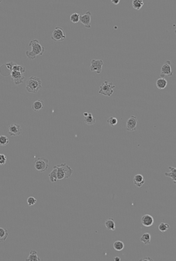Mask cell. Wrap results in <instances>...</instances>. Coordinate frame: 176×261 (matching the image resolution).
<instances>
[{
  "instance_id": "obj_9",
  "label": "cell",
  "mask_w": 176,
  "mask_h": 261,
  "mask_svg": "<svg viewBox=\"0 0 176 261\" xmlns=\"http://www.w3.org/2000/svg\"><path fill=\"white\" fill-rule=\"evenodd\" d=\"M10 77L13 80L14 84L17 85L22 84L24 80V75H23V73H21V72L11 70L10 71Z\"/></svg>"
},
{
  "instance_id": "obj_37",
  "label": "cell",
  "mask_w": 176,
  "mask_h": 261,
  "mask_svg": "<svg viewBox=\"0 0 176 261\" xmlns=\"http://www.w3.org/2000/svg\"><path fill=\"white\" fill-rule=\"evenodd\" d=\"M88 114V112H85V113H84V116H86Z\"/></svg>"
},
{
  "instance_id": "obj_28",
  "label": "cell",
  "mask_w": 176,
  "mask_h": 261,
  "mask_svg": "<svg viewBox=\"0 0 176 261\" xmlns=\"http://www.w3.org/2000/svg\"><path fill=\"white\" fill-rule=\"evenodd\" d=\"M170 224H168V223H161L160 225H159V230H160V232H162V233H164V232H166L167 230H169L170 229Z\"/></svg>"
},
{
  "instance_id": "obj_19",
  "label": "cell",
  "mask_w": 176,
  "mask_h": 261,
  "mask_svg": "<svg viewBox=\"0 0 176 261\" xmlns=\"http://www.w3.org/2000/svg\"><path fill=\"white\" fill-rule=\"evenodd\" d=\"M140 241L143 245H150L151 241V235L150 233H144L140 238Z\"/></svg>"
},
{
  "instance_id": "obj_25",
  "label": "cell",
  "mask_w": 176,
  "mask_h": 261,
  "mask_svg": "<svg viewBox=\"0 0 176 261\" xmlns=\"http://www.w3.org/2000/svg\"><path fill=\"white\" fill-rule=\"evenodd\" d=\"M143 0H134L132 2V6L134 8L135 10H139L141 8L143 7Z\"/></svg>"
},
{
  "instance_id": "obj_24",
  "label": "cell",
  "mask_w": 176,
  "mask_h": 261,
  "mask_svg": "<svg viewBox=\"0 0 176 261\" xmlns=\"http://www.w3.org/2000/svg\"><path fill=\"white\" fill-rule=\"evenodd\" d=\"M114 248L118 252L122 251L124 248V244L120 240H117L114 243Z\"/></svg>"
},
{
  "instance_id": "obj_8",
  "label": "cell",
  "mask_w": 176,
  "mask_h": 261,
  "mask_svg": "<svg viewBox=\"0 0 176 261\" xmlns=\"http://www.w3.org/2000/svg\"><path fill=\"white\" fill-rule=\"evenodd\" d=\"M172 75H173V73H172V69H171V61L166 60L161 67L160 77L164 78L165 76H171Z\"/></svg>"
},
{
  "instance_id": "obj_7",
  "label": "cell",
  "mask_w": 176,
  "mask_h": 261,
  "mask_svg": "<svg viewBox=\"0 0 176 261\" xmlns=\"http://www.w3.org/2000/svg\"><path fill=\"white\" fill-rule=\"evenodd\" d=\"M103 66H104V61L102 59H92L89 70L92 72H96L98 74H100L102 72Z\"/></svg>"
},
{
  "instance_id": "obj_30",
  "label": "cell",
  "mask_w": 176,
  "mask_h": 261,
  "mask_svg": "<svg viewBox=\"0 0 176 261\" xmlns=\"http://www.w3.org/2000/svg\"><path fill=\"white\" fill-rule=\"evenodd\" d=\"M107 122L109 123V124L110 125L111 127H114V126H116V125H117L118 120L116 117L111 116V117H109V119H108Z\"/></svg>"
},
{
  "instance_id": "obj_3",
  "label": "cell",
  "mask_w": 176,
  "mask_h": 261,
  "mask_svg": "<svg viewBox=\"0 0 176 261\" xmlns=\"http://www.w3.org/2000/svg\"><path fill=\"white\" fill-rule=\"evenodd\" d=\"M57 169V178L58 180L68 179L73 174V169L66 163H62L54 166Z\"/></svg>"
},
{
  "instance_id": "obj_31",
  "label": "cell",
  "mask_w": 176,
  "mask_h": 261,
  "mask_svg": "<svg viewBox=\"0 0 176 261\" xmlns=\"http://www.w3.org/2000/svg\"><path fill=\"white\" fill-rule=\"evenodd\" d=\"M37 202V199L33 197H29L27 198V204L29 206H33Z\"/></svg>"
},
{
  "instance_id": "obj_32",
  "label": "cell",
  "mask_w": 176,
  "mask_h": 261,
  "mask_svg": "<svg viewBox=\"0 0 176 261\" xmlns=\"http://www.w3.org/2000/svg\"><path fill=\"white\" fill-rule=\"evenodd\" d=\"M7 163L6 156L3 153H0V166H3Z\"/></svg>"
},
{
  "instance_id": "obj_21",
  "label": "cell",
  "mask_w": 176,
  "mask_h": 261,
  "mask_svg": "<svg viewBox=\"0 0 176 261\" xmlns=\"http://www.w3.org/2000/svg\"><path fill=\"white\" fill-rule=\"evenodd\" d=\"M169 168H170V170H171V172H170V173H164V175H165L166 177H171V178L173 179L174 183L175 184L176 183V168L175 167H173V166H170Z\"/></svg>"
},
{
  "instance_id": "obj_34",
  "label": "cell",
  "mask_w": 176,
  "mask_h": 261,
  "mask_svg": "<svg viewBox=\"0 0 176 261\" xmlns=\"http://www.w3.org/2000/svg\"><path fill=\"white\" fill-rule=\"evenodd\" d=\"M111 2L114 3V4H115V5H117L118 3H119V2H120V1H119V0H112Z\"/></svg>"
},
{
  "instance_id": "obj_29",
  "label": "cell",
  "mask_w": 176,
  "mask_h": 261,
  "mask_svg": "<svg viewBox=\"0 0 176 261\" xmlns=\"http://www.w3.org/2000/svg\"><path fill=\"white\" fill-rule=\"evenodd\" d=\"M9 143V138L6 137V136H3V135H1L0 136V146H7L8 144Z\"/></svg>"
},
{
  "instance_id": "obj_27",
  "label": "cell",
  "mask_w": 176,
  "mask_h": 261,
  "mask_svg": "<svg viewBox=\"0 0 176 261\" xmlns=\"http://www.w3.org/2000/svg\"><path fill=\"white\" fill-rule=\"evenodd\" d=\"M12 70H14V71H18V72H21V73H24L26 71V69L24 66H22V65H17V64H14L13 65Z\"/></svg>"
},
{
  "instance_id": "obj_18",
  "label": "cell",
  "mask_w": 176,
  "mask_h": 261,
  "mask_svg": "<svg viewBox=\"0 0 176 261\" xmlns=\"http://www.w3.org/2000/svg\"><path fill=\"white\" fill-rule=\"evenodd\" d=\"M41 259L38 257V253L36 250H31L29 257L26 259V261H40Z\"/></svg>"
},
{
  "instance_id": "obj_1",
  "label": "cell",
  "mask_w": 176,
  "mask_h": 261,
  "mask_svg": "<svg viewBox=\"0 0 176 261\" xmlns=\"http://www.w3.org/2000/svg\"><path fill=\"white\" fill-rule=\"evenodd\" d=\"M29 46L32 48L31 51H26L27 57L29 59H34L36 56L43 55V54L45 51V48L40 44L38 39H33L29 42Z\"/></svg>"
},
{
  "instance_id": "obj_5",
  "label": "cell",
  "mask_w": 176,
  "mask_h": 261,
  "mask_svg": "<svg viewBox=\"0 0 176 261\" xmlns=\"http://www.w3.org/2000/svg\"><path fill=\"white\" fill-rule=\"evenodd\" d=\"M115 88V85L111 81L105 80L104 83L100 85V88L98 91V93L104 95L105 96H111L112 94L114 93V90Z\"/></svg>"
},
{
  "instance_id": "obj_14",
  "label": "cell",
  "mask_w": 176,
  "mask_h": 261,
  "mask_svg": "<svg viewBox=\"0 0 176 261\" xmlns=\"http://www.w3.org/2000/svg\"><path fill=\"white\" fill-rule=\"evenodd\" d=\"M134 183L138 188H141L144 183V178L141 174H136L134 177Z\"/></svg>"
},
{
  "instance_id": "obj_10",
  "label": "cell",
  "mask_w": 176,
  "mask_h": 261,
  "mask_svg": "<svg viewBox=\"0 0 176 261\" xmlns=\"http://www.w3.org/2000/svg\"><path fill=\"white\" fill-rule=\"evenodd\" d=\"M79 21L85 25V28L90 29L91 28V12L88 11L84 15H80Z\"/></svg>"
},
{
  "instance_id": "obj_15",
  "label": "cell",
  "mask_w": 176,
  "mask_h": 261,
  "mask_svg": "<svg viewBox=\"0 0 176 261\" xmlns=\"http://www.w3.org/2000/svg\"><path fill=\"white\" fill-rule=\"evenodd\" d=\"M168 85V81L165 78L163 77H160L156 80V86L159 90H164Z\"/></svg>"
},
{
  "instance_id": "obj_20",
  "label": "cell",
  "mask_w": 176,
  "mask_h": 261,
  "mask_svg": "<svg viewBox=\"0 0 176 261\" xmlns=\"http://www.w3.org/2000/svg\"><path fill=\"white\" fill-rule=\"evenodd\" d=\"M105 227L109 230H115V222L113 219H109L105 221Z\"/></svg>"
},
{
  "instance_id": "obj_4",
  "label": "cell",
  "mask_w": 176,
  "mask_h": 261,
  "mask_svg": "<svg viewBox=\"0 0 176 261\" xmlns=\"http://www.w3.org/2000/svg\"><path fill=\"white\" fill-rule=\"evenodd\" d=\"M34 168L38 172L43 173L49 168V160L46 157H34Z\"/></svg>"
},
{
  "instance_id": "obj_23",
  "label": "cell",
  "mask_w": 176,
  "mask_h": 261,
  "mask_svg": "<svg viewBox=\"0 0 176 261\" xmlns=\"http://www.w3.org/2000/svg\"><path fill=\"white\" fill-rule=\"evenodd\" d=\"M49 181L51 183H56L58 181V178H57V169H56L55 166H53V171L49 174Z\"/></svg>"
},
{
  "instance_id": "obj_36",
  "label": "cell",
  "mask_w": 176,
  "mask_h": 261,
  "mask_svg": "<svg viewBox=\"0 0 176 261\" xmlns=\"http://www.w3.org/2000/svg\"><path fill=\"white\" fill-rule=\"evenodd\" d=\"M121 260V259L119 258V257H115V258H114V261H120Z\"/></svg>"
},
{
  "instance_id": "obj_6",
  "label": "cell",
  "mask_w": 176,
  "mask_h": 261,
  "mask_svg": "<svg viewBox=\"0 0 176 261\" xmlns=\"http://www.w3.org/2000/svg\"><path fill=\"white\" fill-rule=\"evenodd\" d=\"M65 38L66 34L64 31V29L59 26L56 27L53 30V32L51 39L54 41H63L64 39H65Z\"/></svg>"
},
{
  "instance_id": "obj_13",
  "label": "cell",
  "mask_w": 176,
  "mask_h": 261,
  "mask_svg": "<svg viewBox=\"0 0 176 261\" xmlns=\"http://www.w3.org/2000/svg\"><path fill=\"white\" fill-rule=\"evenodd\" d=\"M141 223L144 227H150L154 224V218L150 214H144L141 218Z\"/></svg>"
},
{
  "instance_id": "obj_17",
  "label": "cell",
  "mask_w": 176,
  "mask_h": 261,
  "mask_svg": "<svg viewBox=\"0 0 176 261\" xmlns=\"http://www.w3.org/2000/svg\"><path fill=\"white\" fill-rule=\"evenodd\" d=\"M43 107V101L41 100L35 101L32 105V108L34 111H39L40 110H42Z\"/></svg>"
},
{
  "instance_id": "obj_33",
  "label": "cell",
  "mask_w": 176,
  "mask_h": 261,
  "mask_svg": "<svg viewBox=\"0 0 176 261\" xmlns=\"http://www.w3.org/2000/svg\"><path fill=\"white\" fill-rule=\"evenodd\" d=\"M14 64H15V63L9 62V63H6V64L4 65V66H6L7 68L9 69V70H12V69H13V65H14Z\"/></svg>"
},
{
  "instance_id": "obj_26",
  "label": "cell",
  "mask_w": 176,
  "mask_h": 261,
  "mask_svg": "<svg viewBox=\"0 0 176 261\" xmlns=\"http://www.w3.org/2000/svg\"><path fill=\"white\" fill-rule=\"evenodd\" d=\"M79 20H80V15H79L78 13H74L70 15V21H71L72 23H78V22H79Z\"/></svg>"
},
{
  "instance_id": "obj_38",
  "label": "cell",
  "mask_w": 176,
  "mask_h": 261,
  "mask_svg": "<svg viewBox=\"0 0 176 261\" xmlns=\"http://www.w3.org/2000/svg\"><path fill=\"white\" fill-rule=\"evenodd\" d=\"M1 2H2V1H0V3H1Z\"/></svg>"
},
{
  "instance_id": "obj_11",
  "label": "cell",
  "mask_w": 176,
  "mask_h": 261,
  "mask_svg": "<svg viewBox=\"0 0 176 261\" xmlns=\"http://www.w3.org/2000/svg\"><path fill=\"white\" fill-rule=\"evenodd\" d=\"M9 133L11 137H16L19 136L22 133V128L19 124L13 123L9 126Z\"/></svg>"
},
{
  "instance_id": "obj_35",
  "label": "cell",
  "mask_w": 176,
  "mask_h": 261,
  "mask_svg": "<svg viewBox=\"0 0 176 261\" xmlns=\"http://www.w3.org/2000/svg\"><path fill=\"white\" fill-rule=\"evenodd\" d=\"M144 260H150V261H153V259H150V257H146V258L143 259H141V261H144Z\"/></svg>"
},
{
  "instance_id": "obj_22",
  "label": "cell",
  "mask_w": 176,
  "mask_h": 261,
  "mask_svg": "<svg viewBox=\"0 0 176 261\" xmlns=\"http://www.w3.org/2000/svg\"><path fill=\"white\" fill-rule=\"evenodd\" d=\"M9 237V233L6 228H1L0 227V242L3 243L7 239V238Z\"/></svg>"
},
{
  "instance_id": "obj_12",
  "label": "cell",
  "mask_w": 176,
  "mask_h": 261,
  "mask_svg": "<svg viewBox=\"0 0 176 261\" xmlns=\"http://www.w3.org/2000/svg\"><path fill=\"white\" fill-rule=\"evenodd\" d=\"M137 118L135 116H131L128 119L126 122V128L129 131H134L137 128Z\"/></svg>"
},
{
  "instance_id": "obj_16",
  "label": "cell",
  "mask_w": 176,
  "mask_h": 261,
  "mask_svg": "<svg viewBox=\"0 0 176 261\" xmlns=\"http://www.w3.org/2000/svg\"><path fill=\"white\" fill-rule=\"evenodd\" d=\"M84 121H85V123L86 125H88V126H92V125L95 124V122H96V120H95V118L94 117V116L91 114V113H88L86 116H85V118H84Z\"/></svg>"
},
{
  "instance_id": "obj_2",
  "label": "cell",
  "mask_w": 176,
  "mask_h": 261,
  "mask_svg": "<svg viewBox=\"0 0 176 261\" xmlns=\"http://www.w3.org/2000/svg\"><path fill=\"white\" fill-rule=\"evenodd\" d=\"M42 90V81L41 80L36 76H31L27 80L26 91L29 93L35 94L37 92Z\"/></svg>"
}]
</instances>
